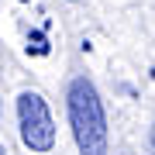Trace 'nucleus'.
<instances>
[{"instance_id": "f257e3e1", "label": "nucleus", "mask_w": 155, "mask_h": 155, "mask_svg": "<svg viewBox=\"0 0 155 155\" xmlns=\"http://www.w3.org/2000/svg\"><path fill=\"white\" fill-rule=\"evenodd\" d=\"M66 114L76 138L79 155H107L110 152V131H107V110L97 86L86 76H76L66 90Z\"/></svg>"}, {"instance_id": "f03ea898", "label": "nucleus", "mask_w": 155, "mask_h": 155, "mask_svg": "<svg viewBox=\"0 0 155 155\" xmlns=\"http://www.w3.org/2000/svg\"><path fill=\"white\" fill-rule=\"evenodd\" d=\"M17 124H21V141L31 152H52L55 148V121H52V110L41 100V93L24 90L17 97Z\"/></svg>"}]
</instances>
